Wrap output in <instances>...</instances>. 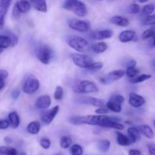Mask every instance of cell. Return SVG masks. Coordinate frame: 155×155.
<instances>
[{
	"instance_id": "cell-51",
	"label": "cell",
	"mask_w": 155,
	"mask_h": 155,
	"mask_svg": "<svg viewBox=\"0 0 155 155\" xmlns=\"http://www.w3.org/2000/svg\"><path fill=\"white\" fill-rule=\"evenodd\" d=\"M5 143H6V144H11L12 143V138H10L9 137H5Z\"/></svg>"
},
{
	"instance_id": "cell-44",
	"label": "cell",
	"mask_w": 155,
	"mask_h": 155,
	"mask_svg": "<svg viewBox=\"0 0 155 155\" xmlns=\"http://www.w3.org/2000/svg\"><path fill=\"white\" fill-rule=\"evenodd\" d=\"M109 110L107 108V107H98L96 110H95V113L98 115H105L107 113H108Z\"/></svg>"
},
{
	"instance_id": "cell-45",
	"label": "cell",
	"mask_w": 155,
	"mask_h": 155,
	"mask_svg": "<svg viewBox=\"0 0 155 155\" xmlns=\"http://www.w3.org/2000/svg\"><path fill=\"white\" fill-rule=\"evenodd\" d=\"M21 13L20 12V11L18 9V8L15 6V5H14V8H13V11H12L13 18H14L15 19H16V20H18L21 17Z\"/></svg>"
},
{
	"instance_id": "cell-47",
	"label": "cell",
	"mask_w": 155,
	"mask_h": 155,
	"mask_svg": "<svg viewBox=\"0 0 155 155\" xmlns=\"http://www.w3.org/2000/svg\"><path fill=\"white\" fill-rule=\"evenodd\" d=\"M20 91L18 90V89H15V90H13L11 93L12 98L13 100H15V101H16L17 99H18L19 96H20Z\"/></svg>"
},
{
	"instance_id": "cell-46",
	"label": "cell",
	"mask_w": 155,
	"mask_h": 155,
	"mask_svg": "<svg viewBox=\"0 0 155 155\" xmlns=\"http://www.w3.org/2000/svg\"><path fill=\"white\" fill-rule=\"evenodd\" d=\"M147 149H148L149 154L155 155V144L154 143H150L147 144Z\"/></svg>"
},
{
	"instance_id": "cell-3",
	"label": "cell",
	"mask_w": 155,
	"mask_h": 155,
	"mask_svg": "<svg viewBox=\"0 0 155 155\" xmlns=\"http://www.w3.org/2000/svg\"><path fill=\"white\" fill-rule=\"evenodd\" d=\"M66 43L71 48L78 53H84L90 49L88 41L79 36H68L66 38Z\"/></svg>"
},
{
	"instance_id": "cell-34",
	"label": "cell",
	"mask_w": 155,
	"mask_h": 155,
	"mask_svg": "<svg viewBox=\"0 0 155 155\" xmlns=\"http://www.w3.org/2000/svg\"><path fill=\"white\" fill-rule=\"evenodd\" d=\"M155 10V4L150 3L145 5L142 8V14L144 15L145 16L150 15H152V13L154 12Z\"/></svg>"
},
{
	"instance_id": "cell-12",
	"label": "cell",
	"mask_w": 155,
	"mask_h": 155,
	"mask_svg": "<svg viewBox=\"0 0 155 155\" xmlns=\"http://www.w3.org/2000/svg\"><path fill=\"white\" fill-rule=\"evenodd\" d=\"M12 3V0H0V31L3 29L5 17Z\"/></svg>"
},
{
	"instance_id": "cell-37",
	"label": "cell",
	"mask_w": 155,
	"mask_h": 155,
	"mask_svg": "<svg viewBox=\"0 0 155 155\" xmlns=\"http://www.w3.org/2000/svg\"><path fill=\"white\" fill-rule=\"evenodd\" d=\"M155 37V30L153 28H150V29H147L142 33L141 34V38L143 40H147V39H150L151 37Z\"/></svg>"
},
{
	"instance_id": "cell-26",
	"label": "cell",
	"mask_w": 155,
	"mask_h": 155,
	"mask_svg": "<svg viewBox=\"0 0 155 155\" xmlns=\"http://www.w3.org/2000/svg\"><path fill=\"white\" fill-rule=\"evenodd\" d=\"M12 47V41L6 34H0V49L4 50Z\"/></svg>"
},
{
	"instance_id": "cell-31",
	"label": "cell",
	"mask_w": 155,
	"mask_h": 155,
	"mask_svg": "<svg viewBox=\"0 0 155 155\" xmlns=\"http://www.w3.org/2000/svg\"><path fill=\"white\" fill-rule=\"evenodd\" d=\"M59 144H60L61 147L63 149L69 148L72 145V139L68 135H64V136L61 137Z\"/></svg>"
},
{
	"instance_id": "cell-28",
	"label": "cell",
	"mask_w": 155,
	"mask_h": 155,
	"mask_svg": "<svg viewBox=\"0 0 155 155\" xmlns=\"http://www.w3.org/2000/svg\"><path fill=\"white\" fill-rule=\"evenodd\" d=\"M111 142L108 139L100 140L97 143V148L101 152H107L110 148Z\"/></svg>"
},
{
	"instance_id": "cell-32",
	"label": "cell",
	"mask_w": 155,
	"mask_h": 155,
	"mask_svg": "<svg viewBox=\"0 0 155 155\" xmlns=\"http://www.w3.org/2000/svg\"><path fill=\"white\" fill-rule=\"evenodd\" d=\"M84 150L80 144H74L70 147V153L71 155H83Z\"/></svg>"
},
{
	"instance_id": "cell-6",
	"label": "cell",
	"mask_w": 155,
	"mask_h": 155,
	"mask_svg": "<svg viewBox=\"0 0 155 155\" xmlns=\"http://www.w3.org/2000/svg\"><path fill=\"white\" fill-rule=\"evenodd\" d=\"M71 58L76 66L84 68V69H87L91 64L94 63L93 59L90 56L84 54V53H71Z\"/></svg>"
},
{
	"instance_id": "cell-1",
	"label": "cell",
	"mask_w": 155,
	"mask_h": 155,
	"mask_svg": "<svg viewBox=\"0 0 155 155\" xmlns=\"http://www.w3.org/2000/svg\"><path fill=\"white\" fill-rule=\"evenodd\" d=\"M106 115H88V116H74L69 119V123L75 126L91 125L102 127L104 121L107 120Z\"/></svg>"
},
{
	"instance_id": "cell-10",
	"label": "cell",
	"mask_w": 155,
	"mask_h": 155,
	"mask_svg": "<svg viewBox=\"0 0 155 155\" xmlns=\"http://www.w3.org/2000/svg\"><path fill=\"white\" fill-rule=\"evenodd\" d=\"M59 111V106H55L50 110H46L41 113V120L44 125H50Z\"/></svg>"
},
{
	"instance_id": "cell-25",
	"label": "cell",
	"mask_w": 155,
	"mask_h": 155,
	"mask_svg": "<svg viewBox=\"0 0 155 155\" xmlns=\"http://www.w3.org/2000/svg\"><path fill=\"white\" fill-rule=\"evenodd\" d=\"M41 125L37 121L31 122L27 126V132L31 135H37L41 130Z\"/></svg>"
},
{
	"instance_id": "cell-36",
	"label": "cell",
	"mask_w": 155,
	"mask_h": 155,
	"mask_svg": "<svg viewBox=\"0 0 155 155\" xmlns=\"http://www.w3.org/2000/svg\"><path fill=\"white\" fill-rule=\"evenodd\" d=\"M4 34H6L7 36H8V37H9V38L11 39L12 47H14L15 46L17 45L18 43V37H17V35H15L14 33H12V31H5V32H4Z\"/></svg>"
},
{
	"instance_id": "cell-39",
	"label": "cell",
	"mask_w": 155,
	"mask_h": 155,
	"mask_svg": "<svg viewBox=\"0 0 155 155\" xmlns=\"http://www.w3.org/2000/svg\"><path fill=\"white\" fill-rule=\"evenodd\" d=\"M144 25H155V14L145 16L142 21Z\"/></svg>"
},
{
	"instance_id": "cell-48",
	"label": "cell",
	"mask_w": 155,
	"mask_h": 155,
	"mask_svg": "<svg viewBox=\"0 0 155 155\" xmlns=\"http://www.w3.org/2000/svg\"><path fill=\"white\" fill-rule=\"evenodd\" d=\"M129 155H141V152L138 149H130L129 150Z\"/></svg>"
},
{
	"instance_id": "cell-33",
	"label": "cell",
	"mask_w": 155,
	"mask_h": 155,
	"mask_svg": "<svg viewBox=\"0 0 155 155\" xmlns=\"http://www.w3.org/2000/svg\"><path fill=\"white\" fill-rule=\"evenodd\" d=\"M139 74V70L135 67H128L126 71V75L129 78H133Z\"/></svg>"
},
{
	"instance_id": "cell-11",
	"label": "cell",
	"mask_w": 155,
	"mask_h": 155,
	"mask_svg": "<svg viewBox=\"0 0 155 155\" xmlns=\"http://www.w3.org/2000/svg\"><path fill=\"white\" fill-rule=\"evenodd\" d=\"M76 102L81 104L91 105L96 107H104V101L103 100L93 97H79L76 99Z\"/></svg>"
},
{
	"instance_id": "cell-7",
	"label": "cell",
	"mask_w": 155,
	"mask_h": 155,
	"mask_svg": "<svg viewBox=\"0 0 155 155\" xmlns=\"http://www.w3.org/2000/svg\"><path fill=\"white\" fill-rule=\"evenodd\" d=\"M125 75H126V71L124 70H114V71H112L108 74H105L103 77L100 78V81L104 84H110L114 81L121 79Z\"/></svg>"
},
{
	"instance_id": "cell-5",
	"label": "cell",
	"mask_w": 155,
	"mask_h": 155,
	"mask_svg": "<svg viewBox=\"0 0 155 155\" xmlns=\"http://www.w3.org/2000/svg\"><path fill=\"white\" fill-rule=\"evenodd\" d=\"M73 91L77 94H91L97 92L99 87L93 81L84 80L74 84Z\"/></svg>"
},
{
	"instance_id": "cell-18",
	"label": "cell",
	"mask_w": 155,
	"mask_h": 155,
	"mask_svg": "<svg viewBox=\"0 0 155 155\" xmlns=\"http://www.w3.org/2000/svg\"><path fill=\"white\" fill-rule=\"evenodd\" d=\"M128 132V137L130 139L131 143L134 144L137 141L141 139V132L138 130V128L136 127H129L127 129Z\"/></svg>"
},
{
	"instance_id": "cell-20",
	"label": "cell",
	"mask_w": 155,
	"mask_h": 155,
	"mask_svg": "<svg viewBox=\"0 0 155 155\" xmlns=\"http://www.w3.org/2000/svg\"><path fill=\"white\" fill-rule=\"evenodd\" d=\"M138 129L141 135H143L148 139H152V138H154V132L148 125H141V126H138Z\"/></svg>"
},
{
	"instance_id": "cell-35",
	"label": "cell",
	"mask_w": 155,
	"mask_h": 155,
	"mask_svg": "<svg viewBox=\"0 0 155 155\" xmlns=\"http://www.w3.org/2000/svg\"><path fill=\"white\" fill-rule=\"evenodd\" d=\"M103 67H104V63H103V62H94L93 64H91V65L86 70H87V71H92V72H95V71L97 72V71L102 69Z\"/></svg>"
},
{
	"instance_id": "cell-23",
	"label": "cell",
	"mask_w": 155,
	"mask_h": 155,
	"mask_svg": "<svg viewBox=\"0 0 155 155\" xmlns=\"http://www.w3.org/2000/svg\"><path fill=\"white\" fill-rule=\"evenodd\" d=\"M116 142L120 146H129L132 144L128 135H124L120 132H116Z\"/></svg>"
},
{
	"instance_id": "cell-56",
	"label": "cell",
	"mask_w": 155,
	"mask_h": 155,
	"mask_svg": "<svg viewBox=\"0 0 155 155\" xmlns=\"http://www.w3.org/2000/svg\"><path fill=\"white\" fill-rule=\"evenodd\" d=\"M56 155H59V154H56Z\"/></svg>"
},
{
	"instance_id": "cell-8",
	"label": "cell",
	"mask_w": 155,
	"mask_h": 155,
	"mask_svg": "<svg viewBox=\"0 0 155 155\" xmlns=\"http://www.w3.org/2000/svg\"><path fill=\"white\" fill-rule=\"evenodd\" d=\"M68 26L71 29L81 33L87 32L91 29L90 22L75 18L69 19L68 21Z\"/></svg>"
},
{
	"instance_id": "cell-14",
	"label": "cell",
	"mask_w": 155,
	"mask_h": 155,
	"mask_svg": "<svg viewBox=\"0 0 155 155\" xmlns=\"http://www.w3.org/2000/svg\"><path fill=\"white\" fill-rule=\"evenodd\" d=\"M113 31L110 29L105 30H97V31H92L90 34V37L91 40L96 41H103L105 39H109L113 37Z\"/></svg>"
},
{
	"instance_id": "cell-29",
	"label": "cell",
	"mask_w": 155,
	"mask_h": 155,
	"mask_svg": "<svg viewBox=\"0 0 155 155\" xmlns=\"http://www.w3.org/2000/svg\"><path fill=\"white\" fill-rule=\"evenodd\" d=\"M151 74H141V75H137L136 77L133 78H131L129 80L131 83L132 84H138V83L144 82V81H147V80H149L151 78Z\"/></svg>"
},
{
	"instance_id": "cell-13",
	"label": "cell",
	"mask_w": 155,
	"mask_h": 155,
	"mask_svg": "<svg viewBox=\"0 0 155 155\" xmlns=\"http://www.w3.org/2000/svg\"><path fill=\"white\" fill-rule=\"evenodd\" d=\"M118 39L121 43L126 44V43L129 42H136L138 41V37L135 31H132V30H126V31H122L119 34Z\"/></svg>"
},
{
	"instance_id": "cell-21",
	"label": "cell",
	"mask_w": 155,
	"mask_h": 155,
	"mask_svg": "<svg viewBox=\"0 0 155 155\" xmlns=\"http://www.w3.org/2000/svg\"><path fill=\"white\" fill-rule=\"evenodd\" d=\"M31 2L37 11L41 12H47V5L46 0H31Z\"/></svg>"
},
{
	"instance_id": "cell-49",
	"label": "cell",
	"mask_w": 155,
	"mask_h": 155,
	"mask_svg": "<svg viewBox=\"0 0 155 155\" xmlns=\"http://www.w3.org/2000/svg\"><path fill=\"white\" fill-rule=\"evenodd\" d=\"M136 61L135 59H131L126 63V67H135L136 66Z\"/></svg>"
},
{
	"instance_id": "cell-19",
	"label": "cell",
	"mask_w": 155,
	"mask_h": 155,
	"mask_svg": "<svg viewBox=\"0 0 155 155\" xmlns=\"http://www.w3.org/2000/svg\"><path fill=\"white\" fill-rule=\"evenodd\" d=\"M18 9L21 13H27L31 9V4L28 0H18L15 4Z\"/></svg>"
},
{
	"instance_id": "cell-41",
	"label": "cell",
	"mask_w": 155,
	"mask_h": 155,
	"mask_svg": "<svg viewBox=\"0 0 155 155\" xmlns=\"http://www.w3.org/2000/svg\"><path fill=\"white\" fill-rule=\"evenodd\" d=\"M128 11L130 14L132 15H136L138 13H139L140 12V6L136 3H133L131 4L130 5L128 8Z\"/></svg>"
},
{
	"instance_id": "cell-4",
	"label": "cell",
	"mask_w": 155,
	"mask_h": 155,
	"mask_svg": "<svg viewBox=\"0 0 155 155\" xmlns=\"http://www.w3.org/2000/svg\"><path fill=\"white\" fill-rule=\"evenodd\" d=\"M54 52L53 49L47 44H41L36 51V56L41 62L45 65H48L53 58Z\"/></svg>"
},
{
	"instance_id": "cell-16",
	"label": "cell",
	"mask_w": 155,
	"mask_h": 155,
	"mask_svg": "<svg viewBox=\"0 0 155 155\" xmlns=\"http://www.w3.org/2000/svg\"><path fill=\"white\" fill-rule=\"evenodd\" d=\"M129 103L132 107L139 108L145 104V99L141 95L132 92V93L129 94Z\"/></svg>"
},
{
	"instance_id": "cell-54",
	"label": "cell",
	"mask_w": 155,
	"mask_h": 155,
	"mask_svg": "<svg viewBox=\"0 0 155 155\" xmlns=\"http://www.w3.org/2000/svg\"><path fill=\"white\" fill-rule=\"evenodd\" d=\"M3 51V50H2V49H0V54H1V53H2V52Z\"/></svg>"
},
{
	"instance_id": "cell-55",
	"label": "cell",
	"mask_w": 155,
	"mask_h": 155,
	"mask_svg": "<svg viewBox=\"0 0 155 155\" xmlns=\"http://www.w3.org/2000/svg\"><path fill=\"white\" fill-rule=\"evenodd\" d=\"M153 125H154V126H155V120H154V121H153Z\"/></svg>"
},
{
	"instance_id": "cell-15",
	"label": "cell",
	"mask_w": 155,
	"mask_h": 155,
	"mask_svg": "<svg viewBox=\"0 0 155 155\" xmlns=\"http://www.w3.org/2000/svg\"><path fill=\"white\" fill-rule=\"evenodd\" d=\"M51 103V97L49 95H42L36 100L34 106L38 110H47Z\"/></svg>"
},
{
	"instance_id": "cell-9",
	"label": "cell",
	"mask_w": 155,
	"mask_h": 155,
	"mask_svg": "<svg viewBox=\"0 0 155 155\" xmlns=\"http://www.w3.org/2000/svg\"><path fill=\"white\" fill-rule=\"evenodd\" d=\"M40 87V81L35 77H29L27 78L23 85L24 93L27 94H34V93L37 91V90Z\"/></svg>"
},
{
	"instance_id": "cell-52",
	"label": "cell",
	"mask_w": 155,
	"mask_h": 155,
	"mask_svg": "<svg viewBox=\"0 0 155 155\" xmlns=\"http://www.w3.org/2000/svg\"><path fill=\"white\" fill-rule=\"evenodd\" d=\"M138 2H141V3H144V2H148L149 0H138Z\"/></svg>"
},
{
	"instance_id": "cell-24",
	"label": "cell",
	"mask_w": 155,
	"mask_h": 155,
	"mask_svg": "<svg viewBox=\"0 0 155 155\" xmlns=\"http://www.w3.org/2000/svg\"><path fill=\"white\" fill-rule=\"evenodd\" d=\"M8 121H9L10 126L14 129H16L20 125V117L16 111H12L8 114Z\"/></svg>"
},
{
	"instance_id": "cell-2",
	"label": "cell",
	"mask_w": 155,
	"mask_h": 155,
	"mask_svg": "<svg viewBox=\"0 0 155 155\" xmlns=\"http://www.w3.org/2000/svg\"><path fill=\"white\" fill-rule=\"evenodd\" d=\"M62 8L67 11L72 12L78 17H85L87 15V6L81 0H65Z\"/></svg>"
},
{
	"instance_id": "cell-27",
	"label": "cell",
	"mask_w": 155,
	"mask_h": 155,
	"mask_svg": "<svg viewBox=\"0 0 155 155\" xmlns=\"http://www.w3.org/2000/svg\"><path fill=\"white\" fill-rule=\"evenodd\" d=\"M0 155H18V153L11 146H0Z\"/></svg>"
},
{
	"instance_id": "cell-17",
	"label": "cell",
	"mask_w": 155,
	"mask_h": 155,
	"mask_svg": "<svg viewBox=\"0 0 155 155\" xmlns=\"http://www.w3.org/2000/svg\"><path fill=\"white\" fill-rule=\"evenodd\" d=\"M110 22L113 25H116V26L119 27H123V28H126L128 25H129V19L123 17L121 15H114L110 19Z\"/></svg>"
},
{
	"instance_id": "cell-38",
	"label": "cell",
	"mask_w": 155,
	"mask_h": 155,
	"mask_svg": "<svg viewBox=\"0 0 155 155\" xmlns=\"http://www.w3.org/2000/svg\"><path fill=\"white\" fill-rule=\"evenodd\" d=\"M64 91L61 86H57L54 92V99L56 101H61L63 98Z\"/></svg>"
},
{
	"instance_id": "cell-43",
	"label": "cell",
	"mask_w": 155,
	"mask_h": 155,
	"mask_svg": "<svg viewBox=\"0 0 155 155\" xmlns=\"http://www.w3.org/2000/svg\"><path fill=\"white\" fill-rule=\"evenodd\" d=\"M10 126V123L8 120H5V119H2L0 120V129L4 130V129H8Z\"/></svg>"
},
{
	"instance_id": "cell-50",
	"label": "cell",
	"mask_w": 155,
	"mask_h": 155,
	"mask_svg": "<svg viewBox=\"0 0 155 155\" xmlns=\"http://www.w3.org/2000/svg\"><path fill=\"white\" fill-rule=\"evenodd\" d=\"M5 78H3L0 76V91L2 90V89L5 87Z\"/></svg>"
},
{
	"instance_id": "cell-30",
	"label": "cell",
	"mask_w": 155,
	"mask_h": 155,
	"mask_svg": "<svg viewBox=\"0 0 155 155\" xmlns=\"http://www.w3.org/2000/svg\"><path fill=\"white\" fill-rule=\"evenodd\" d=\"M107 108L113 113H118L122 111V104H117L109 100L108 102L107 103Z\"/></svg>"
},
{
	"instance_id": "cell-53",
	"label": "cell",
	"mask_w": 155,
	"mask_h": 155,
	"mask_svg": "<svg viewBox=\"0 0 155 155\" xmlns=\"http://www.w3.org/2000/svg\"><path fill=\"white\" fill-rule=\"evenodd\" d=\"M153 45L155 47V37H153Z\"/></svg>"
},
{
	"instance_id": "cell-42",
	"label": "cell",
	"mask_w": 155,
	"mask_h": 155,
	"mask_svg": "<svg viewBox=\"0 0 155 155\" xmlns=\"http://www.w3.org/2000/svg\"><path fill=\"white\" fill-rule=\"evenodd\" d=\"M40 144H41V146L44 149L48 150L50 147V146H51V141H50V140L49 138H43L41 140V141H40Z\"/></svg>"
},
{
	"instance_id": "cell-40",
	"label": "cell",
	"mask_w": 155,
	"mask_h": 155,
	"mask_svg": "<svg viewBox=\"0 0 155 155\" xmlns=\"http://www.w3.org/2000/svg\"><path fill=\"white\" fill-rule=\"evenodd\" d=\"M110 101H113L115 103H117V104H122L125 101V98L123 95L118 94H113L110 97Z\"/></svg>"
},
{
	"instance_id": "cell-22",
	"label": "cell",
	"mask_w": 155,
	"mask_h": 155,
	"mask_svg": "<svg viewBox=\"0 0 155 155\" xmlns=\"http://www.w3.org/2000/svg\"><path fill=\"white\" fill-rule=\"evenodd\" d=\"M107 49H108V45L105 42H102V41L94 44L90 47V50L94 53H97V54L104 53Z\"/></svg>"
}]
</instances>
